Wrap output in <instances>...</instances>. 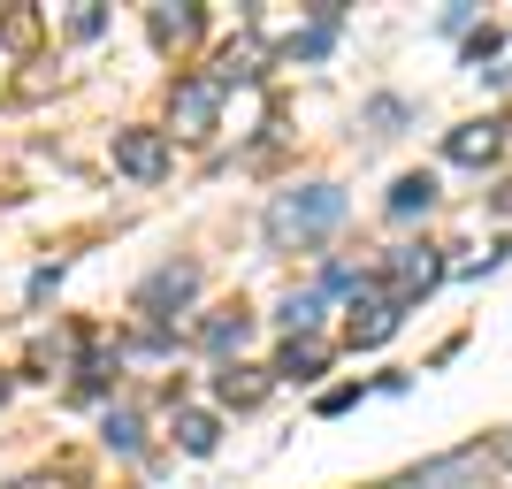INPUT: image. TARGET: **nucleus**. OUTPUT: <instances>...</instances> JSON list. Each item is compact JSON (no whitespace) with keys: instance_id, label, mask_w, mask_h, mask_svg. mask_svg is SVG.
Listing matches in <instances>:
<instances>
[{"instance_id":"nucleus-7","label":"nucleus","mask_w":512,"mask_h":489,"mask_svg":"<svg viewBox=\"0 0 512 489\" xmlns=\"http://www.w3.org/2000/svg\"><path fill=\"white\" fill-rule=\"evenodd\" d=\"M390 329H398V306L383 298V283L367 276L360 291H352V329H344V337H352V344H383Z\"/></svg>"},{"instance_id":"nucleus-24","label":"nucleus","mask_w":512,"mask_h":489,"mask_svg":"<svg viewBox=\"0 0 512 489\" xmlns=\"http://www.w3.org/2000/svg\"><path fill=\"white\" fill-rule=\"evenodd\" d=\"M0 390H8V383H0Z\"/></svg>"},{"instance_id":"nucleus-19","label":"nucleus","mask_w":512,"mask_h":489,"mask_svg":"<svg viewBox=\"0 0 512 489\" xmlns=\"http://www.w3.org/2000/svg\"><path fill=\"white\" fill-rule=\"evenodd\" d=\"M107 31V8L100 0H77V8H69V39H100Z\"/></svg>"},{"instance_id":"nucleus-11","label":"nucleus","mask_w":512,"mask_h":489,"mask_svg":"<svg viewBox=\"0 0 512 489\" xmlns=\"http://www.w3.org/2000/svg\"><path fill=\"white\" fill-rule=\"evenodd\" d=\"M383 207L398 214V222H413V214H428V207H436V176H428V169L398 176V184H390V199H383Z\"/></svg>"},{"instance_id":"nucleus-1","label":"nucleus","mask_w":512,"mask_h":489,"mask_svg":"<svg viewBox=\"0 0 512 489\" xmlns=\"http://www.w3.org/2000/svg\"><path fill=\"white\" fill-rule=\"evenodd\" d=\"M344 222V192L337 184H291L268 199V245L276 253H314L321 237H337Z\"/></svg>"},{"instance_id":"nucleus-23","label":"nucleus","mask_w":512,"mask_h":489,"mask_svg":"<svg viewBox=\"0 0 512 489\" xmlns=\"http://www.w3.org/2000/svg\"><path fill=\"white\" fill-rule=\"evenodd\" d=\"M497 459H505V482H512V436H505V444H497Z\"/></svg>"},{"instance_id":"nucleus-17","label":"nucleus","mask_w":512,"mask_h":489,"mask_svg":"<svg viewBox=\"0 0 512 489\" xmlns=\"http://www.w3.org/2000/svg\"><path fill=\"white\" fill-rule=\"evenodd\" d=\"M138 444H146V428H138V413H130V405H107V451H123V459H138Z\"/></svg>"},{"instance_id":"nucleus-20","label":"nucleus","mask_w":512,"mask_h":489,"mask_svg":"<svg viewBox=\"0 0 512 489\" xmlns=\"http://www.w3.org/2000/svg\"><path fill=\"white\" fill-rule=\"evenodd\" d=\"M352 405H360V383H344V390H321V398H314V413H329V421H337V413H352Z\"/></svg>"},{"instance_id":"nucleus-14","label":"nucleus","mask_w":512,"mask_h":489,"mask_svg":"<svg viewBox=\"0 0 512 489\" xmlns=\"http://www.w3.org/2000/svg\"><path fill=\"white\" fill-rule=\"evenodd\" d=\"M406 123H413V107L398 100V92H375V100L360 107V130H367V138H398Z\"/></svg>"},{"instance_id":"nucleus-16","label":"nucleus","mask_w":512,"mask_h":489,"mask_svg":"<svg viewBox=\"0 0 512 489\" xmlns=\"http://www.w3.org/2000/svg\"><path fill=\"white\" fill-rule=\"evenodd\" d=\"M321 360H329V352H321L314 337H291V344H283V360H276V375H291V383H314Z\"/></svg>"},{"instance_id":"nucleus-10","label":"nucleus","mask_w":512,"mask_h":489,"mask_svg":"<svg viewBox=\"0 0 512 489\" xmlns=\"http://www.w3.org/2000/svg\"><path fill=\"white\" fill-rule=\"evenodd\" d=\"M268 383H276V367H222V375H214V398L245 413V405L268 398Z\"/></svg>"},{"instance_id":"nucleus-3","label":"nucleus","mask_w":512,"mask_h":489,"mask_svg":"<svg viewBox=\"0 0 512 489\" xmlns=\"http://www.w3.org/2000/svg\"><path fill=\"white\" fill-rule=\"evenodd\" d=\"M497 482V459L482 444H467V451H444V459H428V467H413V474H398L390 489H490Z\"/></svg>"},{"instance_id":"nucleus-5","label":"nucleus","mask_w":512,"mask_h":489,"mask_svg":"<svg viewBox=\"0 0 512 489\" xmlns=\"http://www.w3.org/2000/svg\"><path fill=\"white\" fill-rule=\"evenodd\" d=\"M199 260H169V268H153L146 283H138V314H153V321H176L184 306L199 298Z\"/></svg>"},{"instance_id":"nucleus-18","label":"nucleus","mask_w":512,"mask_h":489,"mask_svg":"<svg viewBox=\"0 0 512 489\" xmlns=\"http://www.w3.org/2000/svg\"><path fill=\"white\" fill-rule=\"evenodd\" d=\"M314 321H321V291H291L283 298V329H291V337H306Z\"/></svg>"},{"instance_id":"nucleus-9","label":"nucleus","mask_w":512,"mask_h":489,"mask_svg":"<svg viewBox=\"0 0 512 489\" xmlns=\"http://www.w3.org/2000/svg\"><path fill=\"white\" fill-rule=\"evenodd\" d=\"M444 153H451V161H467V169H482V161L505 153V123H459L444 138Z\"/></svg>"},{"instance_id":"nucleus-13","label":"nucleus","mask_w":512,"mask_h":489,"mask_svg":"<svg viewBox=\"0 0 512 489\" xmlns=\"http://www.w3.org/2000/svg\"><path fill=\"white\" fill-rule=\"evenodd\" d=\"M176 444L192 451V459H207V451L222 444V421H214V413H199V405H176Z\"/></svg>"},{"instance_id":"nucleus-2","label":"nucleus","mask_w":512,"mask_h":489,"mask_svg":"<svg viewBox=\"0 0 512 489\" xmlns=\"http://www.w3.org/2000/svg\"><path fill=\"white\" fill-rule=\"evenodd\" d=\"M375 283H383V298L406 314L413 298H428L436 283H444V260H436V245H398V253L375 268Z\"/></svg>"},{"instance_id":"nucleus-21","label":"nucleus","mask_w":512,"mask_h":489,"mask_svg":"<svg viewBox=\"0 0 512 489\" xmlns=\"http://www.w3.org/2000/svg\"><path fill=\"white\" fill-rule=\"evenodd\" d=\"M31 31H39V16H23V8L0 16V46H31Z\"/></svg>"},{"instance_id":"nucleus-8","label":"nucleus","mask_w":512,"mask_h":489,"mask_svg":"<svg viewBox=\"0 0 512 489\" xmlns=\"http://www.w3.org/2000/svg\"><path fill=\"white\" fill-rule=\"evenodd\" d=\"M146 31H153L161 54H176V46L199 39V8H192V0H161V8H146Z\"/></svg>"},{"instance_id":"nucleus-15","label":"nucleus","mask_w":512,"mask_h":489,"mask_svg":"<svg viewBox=\"0 0 512 489\" xmlns=\"http://www.w3.org/2000/svg\"><path fill=\"white\" fill-rule=\"evenodd\" d=\"M245 337H253V314H245V306H230V314H214L207 329H199L207 352H245Z\"/></svg>"},{"instance_id":"nucleus-22","label":"nucleus","mask_w":512,"mask_h":489,"mask_svg":"<svg viewBox=\"0 0 512 489\" xmlns=\"http://www.w3.org/2000/svg\"><path fill=\"white\" fill-rule=\"evenodd\" d=\"M497 46H505V39H497V31H474V39H467V62L482 69V62H490V54H497Z\"/></svg>"},{"instance_id":"nucleus-4","label":"nucleus","mask_w":512,"mask_h":489,"mask_svg":"<svg viewBox=\"0 0 512 489\" xmlns=\"http://www.w3.org/2000/svg\"><path fill=\"white\" fill-rule=\"evenodd\" d=\"M222 77L214 69H199V77H176V92H169V130L176 138H207L214 130V115H222Z\"/></svg>"},{"instance_id":"nucleus-6","label":"nucleus","mask_w":512,"mask_h":489,"mask_svg":"<svg viewBox=\"0 0 512 489\" xmlns=\"http://www.w3.org/2000/svg\"><path fill=\"white\" fill-rule=\"evenodd\" d=\"M115 169L138 176V184H161L169 176V130H115Z\"/></svg>"},{"instance_id":"nucleus-12","label":"nucleus","mask_w":512,"mask_h":489,"mask_svg":"<svg viewBox=\"0 0 512 489\" xmlns=\"http://www.w3.org/2000/svg\"><path fill=\"white\" fill-rule=\"evenodd\" d=\"M337 23H344V8H337V0H321V8H314V23H306V31H291V54H299V62L329 54V39H337Z\"/></svg>"}]
</instances>
